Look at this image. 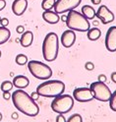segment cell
<instances>
[{
	"label": "cell",
	"instance_id": "1",
	"mask_svg": "<svg viewBox=\"0 0 116 122\" xmlns=\"http://www.w3.org/2000/svg\"><path fill=\"white\" fill-rule=\"evenodd\" d=\"M11 97L15 107L26 115L35 117L40 112V107L35 103V102L22 89L15 91L11 95Z\"/></svg>",
	"mask_w": 116,
	"mask_h": 122
},
{
	"label": "cell",
	"instance_id": "2",
	"mask_svg": "<svg viewBox=\"0 0 116 122\" xmlns=\"http://www.w3.org/2000/svg\"><path fill=\"white\" fill-rule=\"evenodd\" d=\"M64 91L65 84L59 80L45 81L36 88V93L43 97H55L62 95Z\"/></svg>",
	"mask_w": 116,
	"mask_h": 122
},
{
	"label": "cell",
	"instance_id": "3",
	"mask_svg": "<svg viewBox=\"0 0 116 122\" xmlns=\"http://www.w3.org/2000/svg\"><path fill=\"white\" fill-rule=\"evenodd\" d=\"M59 50V41L58 36L55 33H48L45 36L43 42H42V55L43 58L48 61L52 62L57 58Z\"/></svg>",
	"mask_w": 116,
	"mask_h": 122
},
{
	"label": "cell",
	"instance_id": "4",
	"mask_svg": "<svg viewBox=\"0 0 116 122\" xmlns=\"http://www.w3.org/2000/svg\"><path fill=\"white\" fill-rule=\"evenodd\" d=\"M66 26L70 30H78V32H88L91 29L89 20L83 14L76 10H71L68 12Z\"/></svg>",
	"mask_w": 116,
	"mask_h": 122
},
{
	"label": "cell",
	"instance_id": "5",
	"mask_svg": "<svg viewBox=\"0 0 116 122\" xmlns=\"http://www.w3.org/2000/svg\"><path fill=\"white\" fill-rule=\"evenodd\" d=\"M74 106V97L70 95H60L55 97L51 102V109L58 114H66Z\"/></svg>",
	"mask_w": 116,
	"mask_h": 122
},
{
	"label": "cell",
	"instance_id": "6",
	"mask_svg": "<svg viewBox=\"0 0 116 122\" xmlns=\"http://www.w3.org/2000/svg\"><path fill=\"white\" fill-rule=\"evenodd\" d=\"M28 68L34 77L40 80H47L52 76L51 68L43 62L37 60H30L28 62Z\"/></svg>",
	"mask_w": 116,
	"mask_h": 122
},
{
	"label": "cell",
	"instance_id": "7",
	"mask_svg": "<svg viewBox=\"0 0 116 122\" xmlns=\"http://www.w3.org/2000/svg\"><path fill=\"white\" fill-rule=\"evenodd\" d=\"M94 98L99 101V102H106L110 100V97L112 95L110 89L108 88L103 82H94L91 84L90 87Z\"/></svg>",
	"mask_w": 116,
	"mask_h": 122
},
{
	"label": "cell",
	"instance_id": "8",
	"mask_svg": "<svg viewBox=\"0 0 116 122\" xmlns=\"http://www.w3.org/2000/svg\"><path fill=\"white\" fill-rule=\"evenodd\" d=\"M82 2V0H56L53 10L57 14H64L77 8Z\"/></svg>",
	"mask_w": 116,
	"mask_h": 122
},
{
	"label": "cell",
	"instance_id": "9",
	"mask_svg": "<svg viewBox=\"0 0 116 122\" xmlns=\"http://www.w3.org/2000/svg\"><path fill=\"white\" fill-rule=\"evenodd\" d=\"M74 100L80 102H88L94 100V96L90 88H77L73 92Z\"/></svg>",
	"mask_w": 116,
	"mask_h": 122
},
{
	"label": "cell",
	"instance_id": "10",
	"mask_svg": "<svg viewBox=\"0 0 116 122\" xmlns=\"http://www.w3.org/2000/svg\"><path fill=\"white\" fill-rule=\"evenodd\" d=\"M96 17L102 22V24L107 25L114 21V14L108 9L105 5H100L97 11L96 12Z\"/></svg>",
	"mask_w": 116,
	"mask_h": 122
},
{
	"label": "cell",
	"instance_id": "11",
	"mask_svg": "<svg viewBox=\"0 0 116 122\" xmlns=\"http://www.w3.org/2000/svg\"><path fill=\"white\" fill-rule=\"evenodd\" d=\"M105 47L108 51H116V26H112L107 30L105 36Z\"/></svg>",
	"mask_w": 116,
	"mask_h": 122
},
{
	"label": "cell",
	"instance_id": "12",
	"mask_svg": "<svg viewBox=\"0 0 116 122\" xmlns=\"http://www.w3.org/2000/svg\"><path fill=\"white\" fill-rule=\"evenodd\" d=\"M75 41H76V34L74 33V30L69 29V30H65V32H63L62 36H61L60 41L64 47L69 48L75 43Z\"/></svg>",
	"mask_w": 116,
	"mask_h": 122
},
{
	"label": "cell",
	"instance_id": "13",
	"mask_svg": "<svg viewBox=\"0 0 116 122\" xmlns=\"http://www.w3.org/2000/svg\"><path fill=\"white\" fill-rule=\"evenodd\" d=\"M28 8V0H14L12 3V11L16 16H22Z\"/></svg>",
	"mask_w": 116,
	"mask_h": 122
},
{
	"label": "cell",
	"instance_id": "14",
	"mask_svg": "<svg viewBox=\"0 0 116 122\" xmlns=\"http://www.w3.org/2000/svg\"><path fill=\"white\" fill-rule=\"evenodd\" d=\"M42 19L46 23H48V24L54 25V24H57V23L59 22L60 17H59V15L56 12L48 10V11H44L42 13Z\"/></svg>",
	"mask_w": 116,
	"mask_h": 122
},
{
	"label": "cell",
	"instance_id": "15",
	"mask_svg": "<svg viewBox=\"0 0 116 122\" xmlns=\"http://www.w3.org/2000/svg\"><path fill=\"white\" fill-rule=\"evenodd\" d=\"M34 41V34L30 30H26L20 37V43L23 47H29Z\"/></svg>",
	"mask_w": 116,
	"mask_h": 122
},
{
	"label": "cell",
	"instance_id": "16",
	"mask_svg": "<svg viewBox=\"0 0 116 122\" xmlns=\"http://www.w3.org/2000/svg\"><path fill=\"white\" fill-rule=\"evenodd\" d=\"M13 86L17 89H25L30 85V80L24 75H18L13 79Z\"/></svg>",
	"mask_w": 116,
	"mask_h": 122
},
{
	"label": "cell",
	"instance_id": "17",
	"mask_svg": "<svg viewBox=\"0 0 116 122\" xmlns=\"http://www.w3.org/2000/svg\"><path fill=\"white\" fill-rule=\"evenodd\" d=\"M96 10L91 5H85L82 7V14L86 17L88 20H91L96 17Z\"/></svg>",
	"mask_w": 116,
	"mask_h": 122
},
{
	"label": "cell",
	"instance_id": "18",
	"mask_svg": "<svg viewBox=\"0 0 116 122\" xmlns=\"http://www.w3.org/2000/svg\"><path fill=\"white\" fill-rule=\"evenodd\" d=\"M87 36H88V39L90 41H96L101 36V30H100L98 28H91L88 30Z\"/></svg>",
	"mask_w": 116,
	"mask_h": 122
},
{
	"label": "cell",
	"instance_id": "19",
	"mask_svg": "<svg viewBox=\"0 0 116 122\" xmlns=\"http://www.w3.org/2000/svg\"><path fill=\"white\" fill-rule=\"evenodd\" d=\"M10 36H11V32L9 29L2 26L0 27V44H3L6 41H8Z\"/></svg>",
	"mask_w": 116,
	"mask_h": 122
},
{
	"label": "cell",
	"instance_id": "20",
	"mask_svg": "<svg viewBox=\"0 0 116 122\" xmlns=\"http://www.w3.org/2000/svg\"><path fill=\"white\" fill-rule=\"evenodd\" d=\"M55 1H56V0H42V2H41V8L44 11L51 10V9H53L54 4H55Z\"/></svg>",
	"mask_w": 116,
	"mask_h": 122
},
{
	"label": "cell",
	"instance_id": "21",
	"mask_svg": "<svg viewBox=\"0 0 116 122\" xmlns=\"http://www.w3.org/2000/svg\"><path fill=\"white\" fill-rule=\"evenodd\" d=\"M15 61H16V63L18 64V65H25V64H27L28 63V57H27V55H25V54H18L17 56H16V59H15Z\"/></svg>",
	"mask_w": 116,
	"mask_h": 122
},
{
	"label": "cell",
	"instance_id": "22",
	"mask_svg": "<svg viewBox=\"0 0 116 122\" xmlns=\"http://www.w3.org/2000/svg\"><path fill=\"white\" fill-rule=\"evenodd\" d=\"M108 102H109V106H110L111 110H113V111L116 112V90L114 91V93L111 95L110 100L108 101Z\"/></svg>",
	"mask_w": 116,
	"mask_h": 122
},
{
	"label": "cell",
	"instance_id": "23",
	"mask_svg": "<svg viewBox=\"0 0 116 122\" xmlns=\"http://www.w3.org/2000/svg\"><path fill=\"white\" fill-rule=\"evenodd\" d=\"M13 89V83L10 81H4L1 84V90L3 92H10Z\"/></svg>",
	"mask_w": 116,
	"mask_h": 122
},
{
	"label": "cell",
	"instance_id": "24",
	"mask_svg": "<svg viewBox=\"0 0 116 122\" xmlns=\"http://www.w3.org/2000/svg\"><path fill=\"white\" fill-rule=\"evenodd\" d=\"M66 122H83V118L79 113H75V114H72V115L66 120Z\"/></svg>",
	"mask_w": 116,
	"mask_h": 122
},
{
	"label": "cell",
	"instance_id": "25",
	"mask_svg": "<svg viewBox=\"0 0 116 122\" xmlns=\"http://www.w3.org/2000/svg\"><path fill=\"white\" fill-rule=\"evenodd\" d=\"M85 68H86L88 71H92L95 69V64L91 62V61H88V62H86V64H85Z\"/></svg>",
	"mask_w": 116,
	"mask_h": 122
},
{
	"label": "cell",
	"instance_id": "26",
	"mask_svg": "<svg viewBox=\"0 0 116 122\" xmlns=\"http://www.w3.org/2000/svg\"><path fill=\"white\" fill-rule=\"evenodd\" d=\"M0 24H1L2 27H6L9 25V20L7 18H1V20H0Z\"/></svg>",
	"mask_w": 116,
	"mask_h": 122
},
{
	"label": "cell",
	"instance_id": "27",
	"mask_svg": "<svg viewBox=\"0 0 116 122\" xmlns=\"http://www.w3.org/2000/svg\"><path fill=\"white\" fill-rule=\"evenodd\" d=\"M66 118L64 117L63 114H58V116L56 117V122H66Z\"/></svg>",
	"mask_w": 116,
	"mask_h": 122
},
{
	"label": "cell",
	"instance_id": "28",
	"mask_svg": "<svg viewBox=\"0 0 116 122\" xmlns=\"http://www.w3.org/2000/svg\"><path fill=\"white\" fill-rule=\"evenodd\" d=\"M106 76L104 75V74H100V75H98V77H97V81H99V82H105L106 81Z\"/></svg>",
	"mask_w": 116,
	"mask_h": 122
},
{
	"label": "cell",
	"instance_id": "29",
	"mask_svg": "<svg viewBox=\"0 0 116 122\" xmlns=\"http://www.w3.org/2000/svg\"><path fill=\"white\" fill-rule=\"evenodd\" d=\"M16 32L18 33V34H23L25 32V28H24V26H18L17 28H16Z\"/></svg>",
	"mask_w": 116,
	"mask_h": 122
},
{
	"label": "cell",
	"instance_id": "30",
	"mask_svg": "<svg viewBox=\"0 0 116 122\" xmlns=\"http://www.w3.org/2000/svg\"><path fill=\"white\" fill-rule=\"evenodd\" d=\"M3 97L6 101H8L9 98H11V95H10L9 92H3Z\"/></svg>",
	"mask_w": 116,
	"mask_h": 122
},
{
	"label": "cell",
	"instance_id": "31",
	"mask_svg": "<svg viewBox=\"0 0 116 122\" xmlns=\"http://www.w3.org/2000/svg\"><path fill=\"white\" fill-rule=\"evenodd\" d=\"M6 7V1L5 0H0V11H2Z\"/></svg>",
	"mask_w": 116,
	"mask_h": 122
},
{
	"label": "cell",
	"instance_id": "32",
	"mask_svg": "<svg viewBox=\"0 0 116 122\" xmlns=\"http://www.w3.org/2000/svg\"><path fill=\"white\" fill-rule=\"evenodd\" d=\"M38 97H40V95H38L36 92H35V93H32V95H30V97H32L34 101H36L37 98H38Z\"/></svg>",
	"mask_w": 116,
	"mask_h": 122
},
{
	"label": "cell",
	"instance_id": "33",
	"mask_svg": "<svg viewBox=\"0 0 116 122\" xmlns=\"http://www.w3.org/2000/svg\"><path fill=\"white\" fill-rule=\"evenodd\" d=\"M111 80H112L113 83L116 84V72H113V73L111 74Z\"/></svg>",
	"mask_w": 116,
	"mask_h": 122
},
{
	"label": "cell",
	"instance_id": "34",
	"mask_svg": "<svg viewBox=\"0 0 116 122\" xmlns=\"http://www.w3.org/2000/svg\"><path fill=\"white\" fill-rule=\"evenodd\" d=\"M91 1L94 5H98L100 2H101V0H91Z\"/></svg>",
	"mask_w": 116,
	"mask_h": 122
},
{
	"label": "cell",
	"instance_id": "35",
	"mask_svg": "<svg viewBox=\"0 0 116 122\" xmlns=\"http://www.w3.org/2000/svg\"><path fill=\"white\" fill-rule=\"evenodd\" d=\"M18 117H19V114H18L17 112H13V113H12V118H13V119H17Z\"/></svg>",
	"mask_w": 116,
	"mask_h": 122
},
{
	"label": "cell",
	"instance_id": "36",
	"mask_svg": "<svg viewBox=\"0 0 116 122\" xmlns=\"http://www.w3.org/2000/svg\"><path fill=\"white\" fill-rule=\"evenodd\" d=\"M60 20L62 21V22H65V23H66V20H67V16H66V15H63V14H62V16L60 17Z\"/></svg>",
	"mask_w": 116,
	"mask_h": 122
},
{
	"label": "cell",
	"instance_id": "37",
	"mask_svg": "<svg viewBox=\"0 0 116 122\" xmlns=\"http://www.w3.org/2000/svg\"><path fill=\"white\" fill-rule=\"evenodd\" d=\"M92 24H94V26H95V25L96 26V25L98 24V23H97V21H94V23H92Z\"/></svg>",
	"mask_w": 116,
	"mask_h": 122
},
{
	"label": "cell",
	"instance_id": "38",
	"mask_svg": "<svg viewBox=\"0 0 116 122\" xmlns=\"http://www.w3.org/2000/svg\"><path fill=\"white\" fill-rule=\"evenodd\" d=\"M2 119V114H1V112H0V120Z\"/></svg>",
	"mask_w": 116,
	"mask_h": 122
},
{
	"label": "cell",
	"instance_id": "39",
	"mask_svg": "<svg viewBox=\"0 0 116 122\" xmlns=\"http://www.w3.org/2000/svg\"><path fill=\"white\" fill-rule=\"evenodd\" d=\"M1 55H2V53H1V50H0V57H1Z\"/></svg>",
	"mask_w": 116,
	"mask_h": 122
},
{
	"label": "cell",
	"instance_id": "40",
	"mask_svg": "<svg viewBox=\"0 0 116 122\" xmlns=\"http://www.w3.org/2000/svg\"><path fill=\"white\" fill-rule=\"evenodd\" d=\"M0 20H1V17H0Z\"/></svg>",
	"mask_w": 116,
	"mask_h": 122
}]
</instances>
